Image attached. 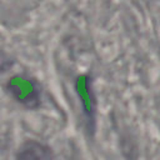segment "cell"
<instances>
[{"mask_svg":"<svg viewBox=\"0 0 160 160\" xmlns=\"http://www.w3.org/2000/svg\"><path fill=\"white\" fill-rule=\"evenodd\" d=\"M16 160H55V158L46 145L29 140L20 146L16 154Z\"/></svg>","mask_w":160,"mask_h":160,"instance_id":"obj_1","label":"cell"},{"mask_svg":"<svg viewBox=\"0 0 160 160\" xmlns=\"http://www.w3.org/2000/svg\"><path fill=\"white\" fill-rule=\"evenodd\" d=\"M11 64H12L11 59L8 56L6 52H4V51L0 49V74L4 72V71H6V70L11 66Z\"/></svg>","mask_w":160,"mask_h":160,"instance_id":"obj_2","label":"cell"}]
</instances>
